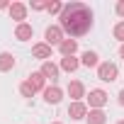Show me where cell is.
I'll use <instances>...</instances> for the list:
<instances>
[{
  "label": "cell",
  "mask_w": 124,
  "mask_h": 124,
  "mask_svg": "<svg viewBox=\"0 0 124 124\" xmlns=\"http://www.w3.org/2000/svg\"><path fill=\"white\" fill-rule=\"evenodd\" d=\"M61 29L68 37H83L93 27V10L85 3H68L63 5V12L58 15Z\"/></svg>",
  "instance_id": "6da1fadb"
},
{
  "label": "cell",
  "mask_w": 124,
  "mask_h": 124,
  "mask_svg": "<svg viewBox=\"0 0 124 124\" xmlns=\"http://www.w3.org/2000/svg\"><path fill=\"white\" fill-rule=\"evenodd\" d=\"M117 76H119V68H117L114 63H109V61H102V63L97 66V78H100L102 83H114Z\"/></svg>",
  "instance_id": "7a4b0ae2"
},
{
  "label": "cell",
  "mask_w": 124,
  "mask_h": 124,
  "mask_svg": "<svg viewBox=\"0 0 124 124\" xmlns=\"http://www.w3.org/2000/svg\"><path fill=\"white\" fill-rule=\"evenodd\" d=\"M44 39H46L49 46H61L63 39H66V34H63V29H61V24H54V27H46Z\"/></svg>",
  "instance_id": "3957f363"
},
{
  "label": "cell",
  "mask_w": 124,
  "mask_h": 124,
  "mask_svg": "<svg viewBox=\"0 0 124 124\" xmlns=\"http://www.w3.org/2000/svg\"><path fill=\"white\" fill-rule=\"evenodd\" d=\"M107 93L105 90H100V88H95V90H90V95H88V105H90V109H102L105 105H107Z\"/></svg>",
  "instance_id": "277c9868"
},
{
  "label": "cell",
  "mask_w": 124,
  "mask_h": 124,
  "mask_svg": "<svg viewBox=\"0 0 124 124\" xmlns=\"http://www.w3.org/2000/svg\"><path fill=\"white\" fill-rule=\"evenodd\" d=\"M58 66L54 63V61H44V63H41V76L46 78V80H51L54 85H56V80H58Z\"/></svg>",
  "instance_id": "5b68a950"
},
{
  "label": "cell",
  "mask_w": 124,
  "mask_h": 124,
  "mask_svg": "<svg viewBox=\"0 0 124 124\" xmlns=\"http://www.w3.org/2000/svg\"><path fill=\"white\" fill-rule=\"evenodd\" d=\"M68 95H71L73 102H83V97H85V85H83L80 80H71V83H68Z\"/></svg>",
  "instance_id": "8992f818"
},
{
  "label": "cell",
  "mask_w": 124,
  "mask_h": 124,
  "mask_svg": "<svg viewBox=\"0 0 124 124\" xmlns=\"http://www.w3.org/2000/svg\"><path fill=\"white\" fill-rule=\"evenodd\" d=\"M44 100H46L49 105H58L61 100H63V90H61L58 85H49V88L44 90Z\"/></svg>",
  "instance_id": "52a82bcc"
},
{
  "label": "cell",
  "mask_w": 124,
  "mask_h": 124,
  "mask_svg": "<svg viewBox=\"0 0 124 124\" xmlns=\"http://www.w3.org/2000/svg\"><path fill=\"white\" fill-rule=\"evenodd\" d=\"M68 117L71 119H85L88 117V105L85 102H71L68 105Z\"/></svg>",
  "instance_id": "ba28073f"
},
{
  "label": "cell",
  "mask_w": 124,
  "mask_h": 124,
  "mask_svg": "<svg viewBox=\"0 0 124 124\" xmlns=\"http://www.w3.org/2000/svg\"><path fill=\"white\" fill-rule=\"evenodd\" d=\"M8 10H10V17L17 20L20 24H22V20H27V5H24V3H12Z\"/></svg>",
  "instance_id": "9c48e42d"
},
{
  "label": "cell",
  "mask_w": 124,
  "mask_h": 124,
  "mask_svg": "<svg viewBox=\"0 0 124 124\" xmlns=\"http://www.w3.org/2000/svg\"><path fill=\"white\" fill-rule=\"evenodd\" d=\"M32 34H34V29H32V24H27V22H22V24L15 27V39H20V41H29Z\"/></svg>",
  "instance_id": "30bf717a"
},
{
  "label": "cell",
  "mask_w": 124,
  "mask_h": 124,
  "mask_svg": "<svg viewBox=\"0 0 124 124\" xmlns=\"http://www.w3.org/2000/svg\"><path fill=\"white\" fill-rule=\"evenodd\" d=\"M32 54H34V58L49 61V58H51V46H49L46 41H41V44H34V46H32Z\"/></svg>",
  "instance_id": "8fae6325"
},
{
  "label": "cell",
  "mask_w": 124,
  "mask_h": 124,
  "mask_svg": "<svg viewBox=\"0 0 124 124\" xmlns=\"http://www.w3.org/2000/svg\"><path fill=\"white\" fill-rule=\"evenodd\" d=\"M27 83H29L34 90H41V93L46 90V78L41 76V71H37V73H29V76H27Z\"/></svg>",
  "instance_id": "7c38bea8"
},
{
  "label": "cell",
  "mask_w": 124,
  "mask_h": 124,
  "mask_svg": "<svg viewBox=\"0 0 124 124\" xmlns=\"http://www.w3.org/2000/svg\"><path fill=\"white\" fill-rule=\"evenodd\" d=\"M58 51L63 54V56H76V51H78V41H76V39H63V44L58 46Z\"/></svg>",
  "instance_id": "4fadbf2b"
},
{
  "label": "cell",
  "mask_w": 124,
  "mask_h": 124,
  "mask_svg": "<svg viewBox=\"0 0 124 124\" xmlns=\"http://www.w3.org/2000/svg\"><path fill=\"white\" fill-rule=\"evenodd\" d=\"M15 68V56L10 54V51H3V54H0V71H12Z\"/></svg>",
  "instance_id": "5bb4252c"
},
{
  "label": "cell",
  "mask_w": 124,
  "mask_h": 124,
  "mask_svg": "<svg viewBox=\"0 0 124 124\" xmlns=\"http://www.w3.org/2000/svg\"><path fill=\"white\" fill-rule=\"evenodd\" d=\"M78 66H80V61L76 56H63V58H61V68H63L66 73H73Z\"/></svg>",
  "instance_id": "9a60e30c"
},
{
  "label": "cell",
  "mask_w": 124,
  "mask_h": 124,
  "mask_svg": "<svg viewBox=\"0 0 124 124\" xmlns=\"http://www.w3.org/2000/svg\"><path fill=\"white\" fill-rule=\"evenodd\" d=\"M85 119H88V124H105V122H107V114H105L102 109H90Z\"/></svg>",
  "instance_id": "2e32d148"
},
{
  "label": "cell",
  "mask_w": 124,
  "mask_h": 124,
  "mask_svg": "<svg viewBox=\"0 0 124 124\" xmlns=\"http://www.w3.org/2000/svg\"><path fill=\"white\" fill-rule=\"evenodd\" d=\"M80 63H83L85 68H93V66H100V56H97L95 51H85V54H83V58H80Z\"/></svg>",
  "instance_id": "e0dca14e"
},
{
  "label": "cell",
  "mask_w": 124,
  "mask_h": 124,
  "mask_svg": "<svg viewBox=\"0 0 124 124\" xmlns=\"http://www.w3.org/2000/svg\"><path fill=\"white\" fill-rule=\"evenodd\" d=\"M46 12L49 15H61L63 12V3H46Z\"/></svg>",
  "instance_id": "ac0fdd59"
},
{
  "label": "cell",
  "mask_w": 124,
  "mask_h": 124,
  "mask_svg": "<svg viewBox=\"0 0 124 124\" xmlns=\"http://www.w3.org/2000/svg\"><path fill=\"white\" fill-rule=\"evenodd\" d=\"M20 93H22V97H34V93H37V90H34V88H32V85L24 80V83L20 85Z\"/></svg>",
  "instance_id": "d6986e66"
},
{
  "label": "cell",
  "mask_w": 124,
  "mask_h": 124,
  "mask_svg": "<svg viewBox=\"0 0 124 124\" xmlns=\"http://www.w3.org/2000/svg\"><path fill=\"white\" fill-rule=\"evenodd\" d=\"M112 34H114V39H119V41L124 44V22H117L114 29H112Z\"/></svg>",
  "instance_id": "ffe728a7"
},
{
  "label": "cell",
  "mask_w": 124,
  "mask_h": 124,
  "mask_svg": "<svg viewBox=\"0 0 124 124\" xmlns=\"http://www.w3.org/2000/svg\"><path fill=\"white\" fill-rule=\"evenodd\" d=\"M117 15L124 17V0H119V3H117Z\"/></svg>",
  "instance_id": "44dd1931"
},
{
  "label": "cell",
  "mask_w": 124,
  "mask_h": 124,
  "mask_svg": "<svg viewBox=\"0 0 124 124\" xmlns=\"http://www.w3.org/2000/svg\"><path fill=\"white\" fill-rule=\"evenodd\" d=\"M32 10H46V3H32Z\"/></svg>",
  "instance_id": "7402d4cb"
},
{
  "label": "cell",
  "mask_w": 124,
  "mask_h": 124,
  "mask_svg": "<svg viewBox=\"0 0 124 124\" xmlns=\"http://www.w3.org/2000/svg\"><path fill=\"white\" fill-rule=\"evenodd\" d=\"M119 105L124 107V90H119Z\"/></svg>",
  "instance_id": "603a6c76"
},
{
  "label": "cell",
  "mask_w": 124,
  "mask_h": 124,
  "mask_svg": "<svg viewBox=\"0 0 124 124\" xmlns=\"http://www.w3.org/2000/svg\"><path fill=\"white\" fill-rule=\"evenodd\" d=\"M119 56H122V58H124V44H122V46H119Z\"/></svg>",
  "instance_id": "cb8c5ba5"
},
{
  "label": "cell",
  "mask_w": 124,
  "mask_h": 124,
  "mask_svg": "<svg viewBox=\"0 0 124 124\" xmlns=\"http://www.w3.org/2000/svg\"><path fill=\"white\" fill-rule=\"evenodd\" d=\"M117 124H124V119H119V122H117Z\"/></svg>",
  "instance_id": "d4e9b609"
},
{
  "label": "cell",
  "mask_w": 124,
  "mask_h": 124,
  "mask_svg": "<svg viewBox=\"0 0 124 124\" xmlns=\"http://www.w3.org/2000/svg\"><path fill=\"white\" fill-rule=\"evenodd\" d=\"M51 124H61V122H51Z\"/></svg>",
  "instance_id": "484cf974"
}]
</instances>
